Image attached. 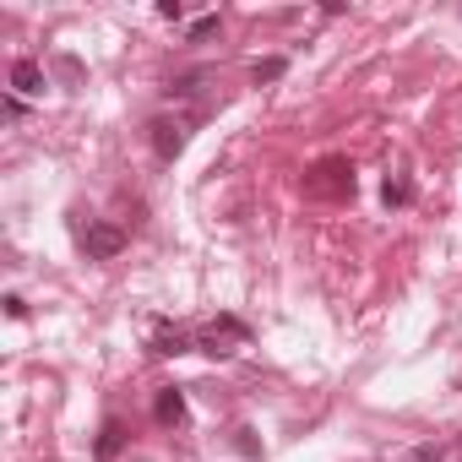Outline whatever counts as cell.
<instances>
[{"mask_svg":"<svg viewBox=\"0 0 462 462\" xmlns=\"http://www.w3.org/2000/svg\"><path fill=\"white\" fill-rule=\"evenodd\" d=\"M207 82H212V71H185V77L169 82V93H174V98H190V93H201Z\"/></svg>","mask_w":462,"mask_h":462,"instance_id":"cell-9","label":"cell"},{"mask_svg":"<svg viewBox=\"0 0 462 462\" xmlns=\"http://www.w3.org/2000/svg\"><path fill=\"white\" fill-rule=\"evenodd\" d=\"M305 196H316V201H343V196H354V169H348V158H321V163L305 174Z\"/></svg>","mask_w":462,"mask_h":462,"instance_id":"cell-1","label":"cell"},{"mask_svg":"<svg viewBox=\"0 0 462 462\" xmlns=\"http://www.w3.org/2000/svg\"><path fill=\"white\" fill-rule=\"evenodd\" d=\"M235 343H245V327H240L235 316L212 321V327L196 337V348H201V354H212V359H228V354H235Z\"/></svg>","mask_w":462,"mask_h":462,"instance_id":"cell-3","label":"cell"},{"mask_svg":"<svg viewBox=\"0 0 462 462\" xmlns=\"http://www.w3.org/2000/svg\"><path fill=\"white\" fill-rule=\"evenodd\" d=\"M82 251H88L93 262H115V256L125 251V228H115V223H88V228H82Z\"/></svg>","mask_w":462,"mask_h":462,"instance_id":"cell-2","label":"cell"},{"mask_svg":"<svg viewBox=\"0 0 462 462\" xmlns=\"http://www.w3.org/2000/svg\"><path fill=\"white\" fill-rule=\"evenodd\" d=\"M152 419H158V424H169V430H174V424H185V397H180L174 386H163V392H158V402H152Z\"/></svg>","mask_w":462,"mask_h":462,"instance_id":"cell-5","label":"cell"},{"mask_svg":"<svg viewBox=\"0 0 462 462\" xmlns=\"http://www.w3.org/2000/svg\"><path fill=\"white\" fill-rule=\"evenodd\" d=\"M251 77H256V82H278V77H283V60H256Z\"/></svg>","mask_w":462,"mask_h":462,"instance_id":"cell-11","label":"cell"},{"mask_svg":"<svg viewBox=\"0 0 462 462\" xmlns=\"http://www.w3.org/2000/svg\"><path fill=\"white\" fill-rule=\"evenodd\" d=\"M413 462H440V451H435V446H419V451H413Z\"/></svg>","mask_w":462,"mask_h":462,"instance_id":"cell-15","label":"cell"},{"mask_svg":"<svg viewBox=\"0 0 462 462\" xmlns=\"http://www.w3.org/2000/svg\"><path fill=\"white\" fill-rule=\"evenodd\" d=\"M152 354H163V359L190 354V332H180V327H158V332H152Z\"/></svg>","mask_w":462,"mask_h":462,"instance_id":"cell-7","label":"cell"},{"mask_svg":"<svg viewBox=\"0 0 462 462\" xmlns=\"http://www.w3.org/2000/svg\"><path fill=\"white\" fill-rule=\"evenodd\" d=\"M6 316L23 321V316H28V300H23V294H6Z\"/></svg>","mask_w":462,"mask_h":462,"instance_id":"cell-13","label":"cell"},{"mask_svg":"<svg viewBox=\"0 0 462 462\" xmlns=\"http://www.w3.org/2000/svg\"><path fill=\"white\" fill-rule=\"evenodd\" d=\"M217 33V17H201V23H190V44H201V39H212Z\"/></svg>","mask_w":462,"mask_h":462,"instance_id":"cell-12","label":"cell"},{"mask_svg":"<svg viewBox=\"0 0 462 462\" xmlns=\"http://www.w3.org/2000/svg\"><path fill=\"white\" fill-rule=\"evenodd\" d=\"M147 131H152V152H158L163 163H174V158L185 152V125H180V120H152Z\"/></svg>","mask_w":462,"mask_h":462,"instance_id":"cell-4","label":"cell"},{"mask_svg":"<svg viewBox=\"0 0 462 462\" xmlns=\"http://www.w3.org/2000/svg\"><path fill=\"white\" fill-rule=\"evenodd\" d=\"M12 88L17 93H44V66L39 60H12Z\"/></svg>","mask_w":462,"mask_h":462,"instance_id":"cell-6","label":"cell"},{"mask_svg":"<svg viewBox=\"0 0 462 462\" xmlns=\"http://www.w3.org/2000/svg\"><path fill=\"white\" fill-rule=\"evenodd\" d=\"M158 17H169V23H180V17H185V6H180V0H163V6H158Z\"/></svg>","mask_w":462,"mask_h":462,"instance_id":"cell-14","label":"cell"},{"mask_svg":"<svg viewBox=\"0 0 462 462\" xmlns=\"http://www.w3.org/2000/svg\"><path fill=\"white\" fill-rule=\"evenodd\" d=\"M120 446H125V424L120 419H104V430H98V462H115Z\"/></svg>","mask_w":462,"mask_h":462,"instance_id":"cell-8","label":"cell"},{"mask_svg":"<svg viewBox=\"0 0 462 462\" xmlns=\"http://www.w3.org/2000/svg\"><path fill=\"white\" fill-rule=\"evenodd\" d=\"M381 196H386V207H408V201H413V185H408V180H386Z\"/></svg>","mask_w":462,"mask_h":462,"instance_id":"cell-10","label":"cell"}]
</instances>
